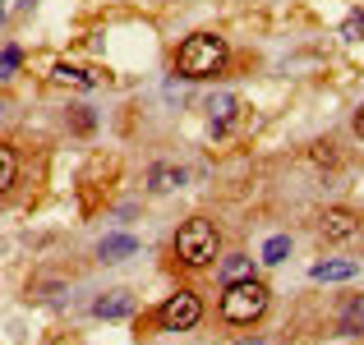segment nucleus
I'll return each instance as SVG.
<instances>
[{
  "mask_svg": "<svg viewBox=\"0 0 364 345\" xmlns=\"http://www.w3.org/2000/svg\"><path fill=\"white\" fill-rule=\"evenodd\" d=\"M97 253H102V263H124V258L139 253V239L134 235H107L97 244Z\"/></svg>",
  "mask_w": 364,
  "mask_h": 345,
  "instance_id": "obj_7",
  "label": "nucleus"
},
{
  "mask_svg": "<svg viewBox=\"0 0 364 345\" xmlns=\"http://www.w3.org/2000/svg\"><path fill=\"white\" fill-rule=\"evenodd\" d=\"M341 37H346V42H360L364 37V14H350L346 23H341Z\"/></svg>",
  "mask_w": 364,
  "mask_h": 345,
  "instance_id": "obj_17",
  "label": "nucleus"
},
{
  "mask_svg": "<svg viewBox=\"0 0 364 345\" xmlns=\"http://www.w3.org/2000/svg\"><path fill=\"white\" fill-rule=\"evenodd\" d=\"M23 9H28V0H0V18H5V23L14 14H23Z\"/></svg>",
  "mask_w": 364,
  "mask_h": 345,
  "instance_id": "obj_18",
  "label": "nucleus"
},
{
  "mask_svg": "<svg viewBox=\"0 0 364 345\" xmlns=\"http://www.w3.org/2000/svg\"><path fill=\"white\" fill-rule=\"evenodd\" d=\"M217 248H222V235H217L213 221L194 217V221L180 226L176 253H180V263H185V267H208V263H217Z\"/></svg>",
  "mask_w": 364,
  "mask_h": 345,
  "instance_id": "obj_3",
  "label": "nucleus"
},
{
  "mask_svg": "<svg viewBox=\"0 0 364 345\" xmlns=\"http://www.w3.org/2000/svg\"><path fill=\"white\" fill-rule=\"evenodd\" d=\"M341 332H346V336H360V332H364V295H355V300L346 304V313H341Z\"/></svg>",
  "mask_w": 364,
  "mask_h": 345,
  "instance_id": "obj_13",
  "label": "nucleus"
},
{
  "mask_svg": "<svg viewBox=\"0 0 364 345\" xmlns=\"http://www.w3.org/2000/svg\"><path fill=\"white\" fill-rule=\"evenodd\" d=\"M267 285L263 281H235V285H226V295H222V318L231 322V327H254L258 318L267 313Z\"/></svg>",
  "mask_w": 364,
  "mask_h": 345,
  "instance_id": "obj_1",
  "label": "nucleus"
},
{
  "mask_svg": "<svg viewBox=\"0 0 364 345\" xmlns=\"http://www.w3.org/2000/svg\"><path fill=\"white\" fill-rule=\"evenodd\" d=\"M222 65H226V42L213 37V33L189 37L176 55V70L185 74V79H213V74H222Z\"/></svg>",
  "mask_w": 364,
  "mask_h": 345,
  "instance_id": "obj_2",
  "label": "nucleus"
},
{
  "mask_svg": "<svg viewBox=\"0 0 364 345\" xmlns=\"http://www.w3.org/2000/svg\"><path fill=\"white\" fill-rule=\"evenodd\" d=\"M217 272H222L226 285L249 281V276H254V258H249V253H231V258H222V263H217Z\"/></svg>",
  "mask_w": 364,
  "mask_h": 345,
  "instance_id": "obj_9",
  "label": "nucleus"
},
{
  "mask_svg": "<svg viewBox=\"0 0 364 345\" xmlns=\"http://www.w3.org/2000/svg\"><path fill=\"white\" fill-rule=\"evenodd\" d=\"M198 318H203V304H198V295L194 290H176L166 304L157 309V322L166 332H189V327H198Z\"/></svg>",
  "mask_w": 364,
  "mask_h": 345,
  "instance_id": "obj_4",
  "label": "nucleus"
},
{
  "mask_svg": "<svg viewBox=\"0 0 364 345\" xmlns=\"http://www.w3.org/2000/svg\"><path fill=\"white\" fill-rule=\"evenodd\" d=\"M92 313H97V318H129L134 313V295L129 290H107V295L92 300Z\"/></svg>",
  "mask_w": 364,
  "mask_h": 345,
  "instance_id": "obj_6",
  "label": "nucleus"
},
{
  "mask_svg": "<svg viewBox=\"0 0 364 345\" xmlns=\"http://www.w3.org/2000/svg\"><path fill=\"white\" fill-rule=\"evenodd\" d=\"M18 60H23V55H18V46H5V51H0V79H9V74L18 70Z\"/></svg>",
  "mask_w": 364,
  "mask_h": 345,
  "instance_id": "obj_16",
  "label": "nucleus"
},
{
  "mask_svg": "<svg viewBox=\"0 0 364 345\" xmlns=\"http://www.w3.org/2000/svg\"><path fill=\"white\" fill-rule=\"evenodd\" d=\"M176 185H185V170H176V166H152L148 170V189L152 194H166V189H176Z\"/></svg>",
  "mask_w": 364,
  "mask_h": 345,
  "instance_id": "obj_10",
  "label": "nucleus"
},
{
  "mask_svg": "<svg viewBox=\"0 0 364 345\" xmlns=\"http://www.w3.org/2000/svg\"><path fill=\"white\" fill-rule=\"evenodd\" d=\"M203 106H208V115H213V124H226L235 115V97H231V92H213Z\"/></svg>",
  "mask_w": 364,
  "mask_h": 345,
  "instance_id": "obj_12",
  "label": "nucleus"
},
{
  "mask_svg": "<svg viewBox=\"0 0 364 345\" xmlns=\"http://www.w3.org/2000/svg\"><path fill=\"white\" fill-rule=\"evenodd\" d=\"M14 175H18V157H14V148H5V143H0V194L14 185Z\"/></svg>",
  "mask_w": 364,
  "mask_h": 345,
  "instance_id": "obj_15",
  "label": "nucleus"
},
{
  "mask_svg": "<svg viewBox=\"0 0 364 345\" xmlns=\"http://www.w3.org/2000/svg\"><path fill=\"white\" fill-rule=\"evenodd\" d=\"M286 253H291V235H272L263 248H258V263H286Z\"/></svg>",
  "mask_w": 364,
  "mask_h": 345,
  "instance_id": "obj_14",
  "label": "nucleus"
},
{
  "mask_svg": "<svg viewBox=\"0 0 364 345\" xmlns=\"http://www.w3.org/2000/svg\"><path fill=\"white\" fill-rule=\"evenodd\" d=\"M318 230H323V239L341 244V239H355L360 235V221H355V212H346V207H328L323 221H318Z\"/></svg>",
  "mask_w": 364,
  "mask_h": 345,
  "instance_id": "obj_5",
  "label": "nucleus"
},
{
  "mask_svg": "<svg viewBox=\"0 0 364 345\" xmlns=\"http://www.w3.org/2000/svg\"><path fill=\"white\" fill-rule=\"evenodd\" d=\"M360 267L350 263V258H328V263H314V281H350V276H355Z\"/></svg>",
  "mask_w": 364,
  "mask_h": 345,
  "instance_id": "obj_8",
  "label": "nucleus"
},
{
  "mask_svg": "<svg viewBox=\"0 0 364 345\" xmlns=\"http://www.w3.org/2000/svg\"><path fill=\"white\" fill-rule=\"evenodd\" d=\"M355 133L364 138V102H360V111H355Z\"/></svg>",
  "mask_w": 364,
  "mask_h": 345,
  "instance_id": "obj_19",
  "label": "nucleus"
},
{
  "mask_svg": "<svg viewBox=\"0 0 364 345\" xmlns=\"http://www.w3.org/2000/svg\"><path fill=\"white\" fill-rule=\"evenodd\" d=\"M55 83H70V88H97V74H88V70H74V65H55Z\"/></svg>",
  "mask_w": 364,
  "mask_h": 345,
  "instance_id": "obj_11",
  "label": "nucleus"
}]
</instances>
